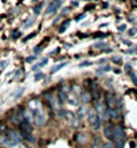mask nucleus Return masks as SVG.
Returning <instances> with one entry per match:
<instances>
[{"label":"nucleus","instance_id":"21","mask_svg":"<svg viewBox=\"0 0 137 148\" xmlns=\"http://www.w3.org/2000/svg\"><path fill=\"white\" fill-rule=\"evenodd\" d=\"M42 5H43V3H40V4H38L35 8H34V11H35V14H39L40 12V10H42Z\"/></svg>","mask_w":137,"mask_h":148},{"label":"nucleus","instance_id":"33","mask_svg":"<svg viewBox=\"0 0 137 148\" xmlns=\"http://www.w3.org/2000/svg\"><path fill=\"white\" fill-rule=\"evenodd\" d=\"M22 148H30V147H27V145H23V147H22Z\"/></svg>","mask_w":137,"mask_h":148},{"label":"nucleus","instance_id":"14","mask_svg":"<svg viewBox=\"0 0 137 148\" xmlns=\"http://www.w3.org/2000/svg\"><path fill=\"white\" fill-rule=\"evenodd\" d=\"M67 65V62H62V63H58V65H55L52 69H51V74H54V73H57L58 70H61L62 67H65Z\"/></svg>","mask_w":137,"mask_h":148},{"label":"nucleus","instance_id":"17","mask_svg":"<svg viewBox=\"0 0 137 148\" xmlns=\"http://www.w3.org/2000/svg\"><path fill=\"white\" fill-rule=\"evenodd\" d=\"M81 98L83 100V102H89V101H90V96H89V93H87V92H83V93L81 94Z\"/></svg>","mask_w":137,"mask_h":148},{"label":"nucleus","instance_id":"4","mask_svg":"<svg viewBox=\"0 0 137 148\" xmlns=\"http://www.w3.org/2000/svg\"><path fill=\"white\" fill-rule=\"evenodd\" d=\"M5 136L10 139V140L12 141V143H15V144H20L22 141H23V133L22 132H18V131H14V129H10V131H7V133H5Z\"/></svg>","mask_w":137,"mask_h":148},{"label":"nucleus","instance_id":"2","mask_svg":"<svg viewBox=\"0 0 137 148\" xmlns=\"http://www.w3.org/2000/svg\"><path fill=\"white\" fill-rule=\"evenodd\" d=\"M30 112H31L32 119H34V123H35L36 125L43 127V125L47 123V114H46V112L43 110L42 106L38 108V109H35V110H30Z\"/></svg>","mask_w":137,"mask_h":148},{"label":"nucleus","instance_id":"15","mask_svg":"<svg viewBox=\"0 0 137 148\" xmlns=\"http://www.w3.org/2000/svg\"><path fill=\"white\" fill-rule=\"evenodd\" d=\"M69 24H70V20H69V19L65 20V22H63V24L61 26V28H59L58 31L61 32V34H62V32H65V31H66V28H67V26H69Z\"/></svg>","mask_w":137,"mask_h":148},{"label":"nucleus","instance_id":"26","mask_svg":"<svg viewBox=\"0 0 137 148\" xmlns=\"http://www.w3.org/2000/svg\"><path fill=\"white\" fill-rule=\"evenodd\" d=\"M91 62H82V63H79V66L82 67V66H90Z\"/></svg>","mask_w":137,"mask_h":148},{"label":"nucleus","instance_id":"31","mask_svg":"<svg viewBox=\"0 0 137 148\" xmlns=\"http://www.w3.org/2000/svg\"><path fill=\"white\" fill-rule=\"evenodd\" d=\"M7 66V62H1V67H5Z\"/></svg>","mask_w":137,"mask_h":148},{"label":"nucleus","instance_id":"16","mask_svg":"<svg viewBox=\"0 0 137 148\" xmlns=\"http://www.w3.org/2000/svg\"><path fill=\"white\" fill-rule=\"evenodd\" d=\"M47 61H48V59H42V62H39V63H36L35 66L32 67V69H34V70H36V69H39V67H43V66H46L47 65Z\"/></svg>","mask_w":137,"mask_h":148},{"label":"nucleus","instance_id":"25","mask_svg":"<svg viewBox=\"0 0 137 148\" xmlns=\"http://www.w3.org/2000/svg\"><path fill=\"white\" fill-rule=\"evenodd\" d=\"M18 36H20V32L19 31H14V32H12V38H14V39L18 38Z\"/></svg>","mask_w":137,"mask_h":148},{"label":"nucleus","instance_id":"11","mask_svg":"<svg viewBox=\"0 0 137 148\" xmlns=\"http://www.w3.org/2000/svg\"><path fill=\"white\" fill-rule=\"evenodd\" d=\"M44 98L50 102V105H52V106H55V108H57V104H58V102H57V100H55L54 94H51V93H48V92H47V93H44Z\"/></svg>","mask_w":137,"mask_h":148},{"label":"nucleus","instance_id":"13","mask_svg":"<svg viewBox=\"0 0 137 148\" xmlns=\"http://www.w3.org/2000/svg\"><path fill=\"white\" fill-rule=\"evenodd\" d=\"M47 43H48V38H46L43 40V42L40 43V45H38V46L35 47V49H34V51H35V54H38V53H39V51H42V49H43V46H46Z\"/></svg>","mask_w":137,"mask_h":148},{"label":"nucleus","instance_id":"30","mask_svg":"<svg viewBox=\"0 0 137 148\" xmlns=\"http://www.w3.org/2000/svg\"><path fill=\"white\" fill-rule=\"evenodd\" d=\"M93 7H94V5H91V4H90V5H87V7H86V11H89V10H93Z\"/></svg>","mask_w":137,"mask_h":148},{"label":"nucleus","instance_id":"10","mask_svg":"<svg viewBox=\"0 0 137 148\" xmlns=\"http://www.w3.org/2000/svg\"><path fill=\"white\" fill-rule=\"evenodd\" d=\"M19 128H20V131H22V133H23V135H30V133H31V131H32L31 123H28L27 120L23 121V123L19 125Z\"/></svg>","mask_w":137,"mask_h":148},{"label":"nucleus","instance_id":"1","mask_svg":"<svg viewBox=\"0 0 137 148\" xmlns=\"http://www.w3.org/2000/svg\"><path fill=\"white\" fill-rule=\"evenodd\" d=\"M113 141L117 148H124V140H125V131L121 125H113Z\"/></svg>","mask_w":137,"mask_h":148},{"label":"nucleus","instance_id":"19","mask_svg":"<svg viewBox=\"0 0 137 148\" xmlns=\"http://www.w3.org/2000/svg\"><path fill=\"white\" fill-rule=\"evenodd\" d=\"M59 101H61V104H63V102L66 101V94L63 93V92H59Z\"/></svg>","mask_w":137,"mask_h":148},{"label":"nucleus","instance_id":"7","mask_svg":"<svg viewBox=\"0 0 137 148\" xmlns=\"http://www.w3.org/2000/svg\"><path fill=\"white\" fill-rule=\"evenodd\" d=\"M11 121L14 123V124H16V125H20L22 123H23V121H26V113H24L23 110L16 112L15 114H12Z\"/></svg>","mask_w":137,"mask_h":148},{"label":"nucleus","instance_id":"24","mask_svg":"<svg viewBox=\"0 0 137 148\" xmlns=\"http://www.w3.org/2000/svg\"><path fill=\"white\" fill-rule=\"evenodd\" d=\"M35 35H36V32H32V34H30V35H27V36H26V38H24L23 40H24V42H26V40H28V39H30V38H32V36H35Z\"/></svg>","mask_w":137,"mask_h":148},{"label":"nucleus","instance_id":"20","mask_svg":"<svg viewBox=\"0 0 137 148\" xmlns=\"http://www.w3.org/2000/svg\"><path fill=\"white\" fill-rule=\"evenodd\" d=\"M101 148H114V144L109 141V143H105V144H102Z\"/></svg>","mask_w":137,"mask_h":148},{"label":"nucleus","instance_id":"22","mask_svg":"<svg viewBox=\"0 0 137 148\" xmlns=\"http://www.w3.org/2000/svg\"><path fill=\"white\" fill-rule=\"evenodd\" d=\"M101 147H102L101 141H100V140H95V144L93 145V148H101Z\"/></svg>","mask_w":137,"mask_h":148},{"label":"nucleus","instance_id":"8","mask_svg":"<svg viewBox=\"0 0 137 148\" xmlns=\"http://www.w3.org/2000/svg\"><path fill=\"white\" fill-rule=\"evenodd\" d=\"M61 5H62V1H61V0H52L50 3V5H48V8L46 10V15H51V14L57 12Z\"/></svg>","mask_w":137,"mask_h":148},{"label":"nucleus","instance_id":"34","mask_svg":"<svg viewBox=\"0 0 137 148\" xmlns=\"http://www.w3.org/2000/svg\"><path fill=\"white\" fill-rule=\"evenodd\" d=\"M0 20H1V16H0Z\"/></svg>","mask_w":137,"mask_h":148},{"label":"nucleus","instance_id":"3","mask_svg":"<svg viewBox=\"0 0 137 148\" xmlns=\"http://www.w3.org/2000/svg\"><path fill=\"white\" fill-rule=\"evenodd\" d=\"M87 121H89V124H90L95 131L100 129V127H101V119H100L98 113L94 109H90L87 112Z\"/></svg>","mask_w":137,"mask_h":148},{"label":"nucleus","instance_id":"18","mask_svg":"<svg viewBox=\"0 0 137 148\" xmlns=\"http://www.w3.org/2000/svg\"><path fill=\"white\" fill-rule=\"evenodd\" d=\"M128 74H129V77L132 78V81H133L134 85H137V77H136V74H134L133 71L130 70V67H129V71H128Z\"/></svg>","mask_w":137,"mask_h":148},{"label":"nucleus","instance_id":"12","mask_svg":"<svg viewBox=\"0 0 137 148\" xmlns=\"http://www.w3.org/2000/svg\"><path fill=\"white\" fill-rule=\"evenodd\" d=\"M108 113H109V119H112V120H117L118 117H120V114H118V110L114 108V109H108Z\"/></svg>","mask_w":137,"mask_h":148},{"label":"nucleus","instance_id":"6","mask_svg":"<svg viewBox=\"0 0 137 148\" xmlns=\"http://www.w3.org/2000/svg\"><path fill=\"white\" fill-rule=\"evenodd\" d=\"M105 102L109 109H114L116 108V104H117V97L114 96L113 93H106L105 94Z\"/></svg>","mask_w":137,"mask_h":148},{"label":"nucleus","instance_id":"29","mask_svg":"<svg viewBox=\"0 0 137 148\" xmlns=\"http://www.w3.org/2000/svg\"><path fill=\"white\" fill-rule=\"evenodd\" d=\"M105 70H110V67L109 66H104L102 69H100V71H105Z\"/></svg>","mask_w":137,"mask_h":148},{"label":"nucleus","instance_id":"5","mask_svg":"<svg viewBox=\"0 0 137 148\" xmlns=\"http://www.w3.org/2000/svg\"><path fill=\"white\" fill-rule=\"evenodd\" d=\"M95 112L98 113V116H101L104 120H108L109 119V113H108V109H105V105L102 104V102L97 101L95 102Z\"/></svg>","mask_w":137,"mask_h":148},{"label":"nucleus","instance_id":"23","mask_svg":"<svg viewBox=\"0 0 137 148\" xmlns=\"http://www.w3.org/2000/svg\"><path fill=\"white\" fill-rule=\"evenodd\" d=\"M34 59H35V55H31V57H28V58H26V62H34Z\"/></svg>","mask_w":137,"mask_h":148},{"label":"nucleus","instance_id":"28","mask_svg":"<svg viewBox=\"0 0 137 148\" xmlns=\"http://www.w3.org/2000/svg\"><path fill=\"white\" fill-rule=\"evenodd\" d=\"M42 77H43V74H42V73H38V74H36V75H35V79H36V81H38V79H40V78H42Z\"/></svg>","mask_w":137,"mask_h":148},{"label":"nucleus","instance_id":"27","mask_svg":"<svg viewBox=\"0 0 137 148\" xmlns=\"http://www.w3.org/2000/svg\"><path fill=\"white\" fill-rule=\"evenodd\" d=\"M82 18H85V14H82V15H78L77 18H75V20H77V22H79V20H82Z\"/></svg>","mask_w":137,"mask_h":148},{"label":"nucleus","instance_id":"9","mask_svg":"<svg viewBox=\"0 0 137 148\" xmlns=\"http://www.w3.org/2000/svg\"><path fill=\"white\" fill-rule=\"evenodd\" d=\"M113 135H114L113 125H112V124H106L105 127H104V136H105L108 140L113 141Z\"/></svg>","mask_w":137,"mask_h":148},{"label":"nucleus","instance_id":"32","mask_svg":"<svg viewBox=\"0 0 137 148\" xmlns=\"http://www.w3.org/2000/svg\"><path fill=\"white\" fill-rule=\"evenodd\" d=\"M75 148H85V147H82V145H78V147H75Z\"/></svg>","mask_w":137,"mask_h":148}]
</instances>
